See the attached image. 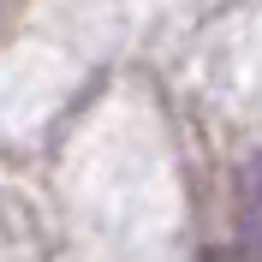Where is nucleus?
<instances>
[{
  "label": "nucleus",
  "instance_id": "nucleus-1",
  "mask_svg": "<svg viewBox=\"0 0 262 262\" xmlns=\"http://www.w3.org/2000/svg\"><path fill=\"white\" fill-rule=\"evenodd\" d=\"M203 262H238L232 250H203Z\"/></svg>",
  "mask_w": 262,
  "mask_h": 262
}]
</instances>
